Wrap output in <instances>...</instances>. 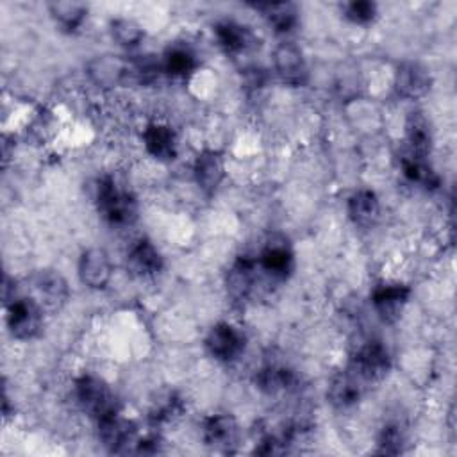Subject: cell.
Here are the masks:
<instances>
[{
  "label": "cell",
  "mask_w": 457,
  "mask_h": 457,
  "mask_svg": "<svg viewBox=\"0 0 457 457\" xmlns=\"http://www.w3.org/2000/svg\"><path fill=\"white\" fill-rule=\"evenodd\" d=\"M96 204L100 214L111 225H127L136 220L137 205L134 196L118 187L112 177H104L96 186Z\"/></svg>",
  "instance_id": "cell-1"
},
{
  "label": "cell",
  "mask_w": 457,
  "mask_h": 457,
  "mask_svg": "<svg viewBox=\"0 0 457 457\" xmlns=\"http://www.w3.org/2000/svg\"><path fill=\"white\" fill-rule=\"evenodd\" d=\"M75 395L80 407L93 418L102 420L109 414L118 412L116 398L109 386L93 375H82L75 382Z\"/></svg>",
  "instance_id": "cell-2"
},
{
  "label": "cell",
  "mask_w": 457,
  "mask_h": 457,
  "mask_svg": "<svg viewBox=\"0 0 457 457\" xmlns=\"http://www.w3.org/2000/svg\"><path fill=\"white\" fill-rule=\"evenodd\" d=\"M29 286L32 298L39 303L41 309L55 312L68 300V284L61 273L54 270H39L30 275Z\"/></svg>",
  "instance_id": "cell-3"
},
{
  "label": "cell",
  "mask_w": 457,
  "mask_h": 457,
  "mask_svg": "<svg viewBox=\"0 0 457 457\" xmlns=\"http://www.w3.org/2000/svg\"><path fill=\"white\" fill-rule=\"evenodd\" d=\"M87 73L95 84L104 87L123 86L132 80H139L134 61H125L118 55H102L87 64Z\"/></svg>",
  "instance_id": "cell-4"
},
{
  "label": "cell",
  "mask_w": 457,
  "mask_h": 457,
  "mask_svg": "<svg viewBox=\"0 0 457 457\" xmlns=\"http://www.w3.org/2000/svg\"><path fill=\"white\" fill-rule=\"evenodd\" d=\"M43 309L34 298H12L7 305V325L14 337L30 339L41 328Z\"/></svg>",
  "instance_id": "cell-5"
},
{
  "label": "cell",
  "mask_w": 457,
  "mask_h": 457,
  "mask_svg": "<svg viewBox=\"0 0 457 457\" xmlns=\"http://www.w3.org/2000/svg\"><path fill=\"white\" fill-rule=\"evenodd\" d=\"M389 366L391 359L384 345L378 341H370L355 352L348 368L353 370L368 384L380 380L389 371Z\"/></svg>",
  "instance_id": "cell-6"
},
{
  "label": "cell",
  "mask_w": 457,
  "mask_h": 457,
  "mask_svg": "<svg viewBox=\"0 0 457 457\" xmlns=\"http://www.w3.org/2000/svg\"><path fill=\"white\" fill-rule=\"evenodd\" d=\"M205 345L212 357L220 361H232L243 352L245 336L228 323H218L211 328Z\"/></svg>",
  "instance_id": "cell-7"
},
{
  "label": "cell",
  "mask_w": 457,
  "mask_h": 457,
  "mask_svg": "<svg viewBox=\"0 0 457 457\" xmlns=\"http://www.w3.org/2000/svg\"><path fill=\"white\" fill-rule=\"evenodd\" d=\"M134 436L136 428L132 421L120 418L118 412L98 420V437L109 452L121 453L129 450V445L134 441Z\"/></svg>",
  "instance_id": "cell-8"
},
{
  "label": "cell",
  "mask_w": 457,
  "mask_h": 457,
  "mask_svg": "<svg viewBox=\"0 0 457 457\" xmlns=\"http://www.w3.org/2000/svg\"><path fill=\"white\" fill-rule=\"evenodd\" d=\"M239 439V428L232 416L216 414L204 423V441L218 452H232Z\"/></svg>",
  "instance_id": "cell-9"
},
{
  "label": "cell",
  "mask_w": 457,
  "mask_h": 457,
  "mask_svg": "<svg viewBox=\"0 0 457 457\" xmlns=\"http://www.w3.org/2000/svg\"><path fill=\"white\" fill-rule=\"evenodd\" d=\"M257 264L261 266L262 271L270 275V278L282 282L291 275L295 268V257L289 245L284 239H273L261 252Z\"/></svg>",
  "instance_id": "cell-10"
},
{
  "label": "cell",
  "mask_w": 457,
  "mask_h": 457,
  "mask_svg": "<svg viewBox=\"0 0 457 457\" xmlns=\"http://www.w3.org/2000/svg\"><path fill=\"white\" fill-rule=\"evenodd\" d=\"M275 68L280 79L291 86H302L307 80V66L300 48L293 43H282L273 54Z\"/></svg>",
  "instance_id": "cell-11"
},
{
  "label": "cell",
  "mask_w": 457,
  "mask_h": 457,
  "mask_svg": "<svg viewBox=\"0 0 457 457\" xmlns=\"http://www.w3.org/2000/svg\"><path fill=\"white\" fill-rule=\"evenodd\" d=\"M409 295H411V289L403 284H384L373 291L371 302L377 312L380 314V318L391 323L400 318V312L407 303Z\"/></svg>",
  "instance_id": "cell-12"
},
{
  "label": "cell",
  "mask_w": 457,
  "mask_h": 457,
  "mask_svg": "<svg viewBox=\"0 0 457 457\" xmlns=\"http://www.w3.org/2000/svg\"><path fill=\"white\" fill-rule=\"evenodd\" d=\"M80 280L93 287L102 289L111 278V261L102 248H89L80 255L79 261Z\"/></svg>",
  "instance_id": "cell-13"
},
{
  "label": "cell",
  "mask_w": 457,
  "mask_h": 457,
  "mask_svg": "<svg viewBox=\"0 0 457 457\" xmlns=\"http://www.w3.org/2000/svg\"><path fill=\"white\" fill-rule=\"evenodd\" d=\"M364 384L366 382L353 370L348 368L346 371H341L332 378L328 387V398L339 409L352 407L361 400L364 393Z\"/></svg>",
  "instance_id": "cell-14"
},
{
  "label": "cell",
  "mask_w": 457,
  "mask_h": 457,
  "mask_svg": "<svg viewBox=\"0 0 457 457\" xmlns=\"http://www.w3.org/2000/svg\"><path fill=\"white\" fill-rule=\"evenodd\" d=\"M395 87L405 98H420L430 89V75L418 62H403L396 70Z\"/></svg>",
  "instance_id": "cell-15"
},
{
  "label": "cell",
  "mask_w": 457,
  "mask_h": 457,
  "mask_svg": "<svg viewBox=\"0 0 457 457\" xmlns=\"http://www.w3.org/2000/svg\"><path fill=\"white\" fill-rule=\"evenodd\" d=\"M127 270L136 277H152L162 270V257L150 241L141 239L127 257Z\"/></svg>",
  "instance_id": "cell-16"
},
{
  "label": "cell",
  "mask_w": 457,
  "mask_h": 457,
  "mask_svg": "<svg viewBox=\"0 0 457 457\" xmlns=\"http://www.w3.org/2000/svg\"><path fill=\"white\" fill-rule=\"evenodd\" d=\"M143 141L148 154L159 161H173L177 155V137L168 125L150 123L143 132Z\"/></svg>",
  "instance_id": "cell-17"
},
{
  "label": "cell",
  "mask_w": 457,
  "mask_h": 457,
  "mask_svg": "<svg viewBox=\"0 0 457 457\" xmlns=\"http://www.w3.org/2000/svg\"><path fill=\"white\" fill-rule=\"evenodd\" d=\"M223 175H225V166H223L221 154L214 150H205L196 157L195 179L204 191L212 193L223 180Z\"/></svg>",
  "instance_id": "cell-18"
},
{
  "label": "cell",
  "mask_w": 457,
  "mask_h": 457,
  "mask_svg": "<svg viewBox=\"0 0 457 457\" xmlns=\"http://www.w3.org/2000/svg\"><path fill=\"white\" fill-rule=\"evenodd\" d=\"M255 264L257 262L253 259L239 257L232 266L227 278V286L236 300H245L250 295L255 280Z\"/></svg>",
  "instance_id": "cell-19"
},
{
  "label": "cell",
  "mask_w": 457,
  "mask_h": 457,
  "mask_svg": "<svg viewBox=\"0 0 457 457\" xmlns=\"http://www.w3.org/2000/svg\"><path fill=\"white\" fill-rule=\"evenodd\" d=\"M405 132H407V143L411 146L412 157L423 159L430 152V145H432V136H430V127L427 118L421 112H412L407 120Z\"/></svg>",
  "instance_id": "cell-20"
},
{
  "label": "cell",
  "mask_w": 457,
  "mask_h": 457,
  "mask_svg": "<svg viewBox=\"0 0 457 457\" xmlns=\"http://www.w3.org/2000/svg\"><path fill=\"white\" fill-rule=\"evenodd\" d=\"M348 214L357 225H371L378 216V198L370 189L355 191L348 200Z\"/></svg>",
  "instance_id": "cell-21"
},
{
  "label": "cell",
  "mask_w": 457,
  "mask_h": 457,
  "mask_svg": "<svg viewBox=\"0 0 457 457\" xmlns=\"http://www.w3.org/2000/svg\"><path fill=\"white\" fill-rule=\"evenodd\" d=\"M255 384L261 391L275 395L289 389L295 384V375L291 370L282 366H266L255 375Z\"/></svg>",
  "instance_id": "cell-22"
},
{
  "label": "cell",
  "mask_w": 457,
  "mask_h": 457,
  "mask_svg": "<svg viewBox=\"0 0 457 457\" xmlns=\"http://www.w3.org/2000/svg\"><path fill=\"white\" fill-rule=\"evenodd\" d=\"M253 7L266 16L277 32H287L296 25V9L293 4H255Z\"/></svg>",
  "instance_id": "cell-23"
},
{
  "label": "cell",
  "mask_w": 457,
  "mask_h": 457,
  "mask_svg": "<svg viewBox=\"0 0 457 457\" xmlns=\"http://www.w3.org/2000/svg\"><path fill=\"white\" fill-rule=\"evenodd\" d=\"M216 37L225 52H241L246 48L250 34L245 27L234 21H221L216 25Z\"/></svg>",
  "instance_id": "cell-24"
},
{
  "label": "cell",
  "mask_w": 457,
  "mask_h": 457,
  "mask_svg": "<svg viewBox=\"0 0 457 457\" xmlns=\"http://www.w3.org/2000/svg\"><path fill=\"white\" fill-rule=\"evenodd\" d=\"M48 7L55 21L66 30H75L87 12V7L79 2H54Z\"/></svg>",
  "instance_id": "cell-25"
},
{
  "label": "cell",
  "mask_w": 457,
  "mask_h": 457,
  "mask_svg": "<svg viewBox=\"0 0 457 457\" xmlns=\"http://www.w3.org/2000/svg\"><path fill=\"white\" fill-rule=\"evenodd\" d=\"M195 55L184 46H173L164 55V70L173 77H186L195 70Z\"/></svg>",
  "instance_id": "cell-26"
},
{
  "label": "cell",
  "mask_w": 457,
  "mask_h": 457,
  "mask_svg": "<svg viewBox=\"0 0 457 457\" xmlns=\"http://www.w3.org/2000/svg\"><path fill=\"white\" fill-rule=\"evenodd\" d=\"M403 175L411 182H416L427 189H436L439 186V177L436 171H432V168L418 157H409L403 161Z\"/></svg>",
  "instance_id": "cell-27"
},
{
  "label": "cell",
  "mask_w": 457,
  "mask_h": 457,
  "mask_svg": "<svg viewBox=\"0 0 457 457\" xmlns=\"http://www.w3.org/2000/svg\"><path fill=\"white\" fill-rule=\"evenodd\" d=\"M111 32H112V37L120 43V45H125V46H134L141 41L143 37V29L132 21V20H125V18H120V20H112L111 23Z\"/></svg>",
  "instance_id": "cell-28"
},
{
  "label": "cell",
  "mask_w": 457,
  "mask_h": 457,
  "mask_svg": "<svg viewBox=\"0 0 457 457\" xmlns=\"http://www.w3.org/2000/svg\"><path fill=\"white\" fill-rule=\"evenodd\" d=\"M180 411V400L175 396V393L166 391L157 396V400L152 402L150 407V418L154 421H166L173 418L175 412Z\"/></svg>",
  "instance_id": "cell-29"
},
{
  "label": "cell",
  "mask_w": 457,
  "mask_h": 457,
  "mask_svg": "<svg viewBox=\"0 0 457 457\" xmlns=\"http://www.w3.org/2000/svg\"><path fill=\"white\" fill-rule=\"evenodd\" d=\"M346 18L352 20L353 23H368L375 18L377 12V5L373 2H366V0H355L346 4L345 7Z\"/></svg>",
  "instance_id": "cell-30"
},
{
  "label": "cell",
  "mask_w": 457,
  "mask_h": 457,
  "mask_svg": "<svg viewBox=\"0 0 457 457\" xmlns=\"http://www.w3.org/2000/svg\"><path fill=\"white\" fill-rule=\"evenodd\" d=\"M403 445V436L398 430V427L387 425L382 428V434L378 437V452L380 453H400Z\"/></svg>",
  "instance_id": "cell-31"
}]
</instances>
